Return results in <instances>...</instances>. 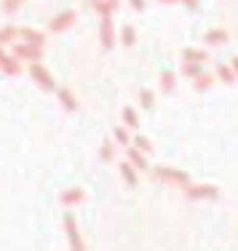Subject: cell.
<instances>
[{"instance_id":"obj_12","label":"cell","mask_w":238,"mask_h":251,"mask_svg":"<svg viewBox=\"0 0 238 251\" xmlns=\"http://www.w3.org/2000/svg\"><path fill=\"white\" fill-rule=\"evenodd\" d=\"M16 38H19V29H16L14 25L0 27V49H5V46H14Z\"/></svg>"},{"instance_id":"obj_3","label":"cell","mask_w":238,"mask_h":251,"mask_svg":"<svg viewBox=\"0 0 238 251\" xmlns=\"http://www.w3.org/2000/svg\"><path fill=\"white\" fill-rule=\"evenodd\" d=\"M75 19H78V14H75V8H67V11H62V14H56L53 19L49 22V32L51 35H59V32H64V29H70L75 25Z\"/></svg>"},{"instance_id":"obj_17","label":"cell","mask_w":238,"mask_h":251,"mask_svg":"<svg viewBox=\"0 0 238 251\" xmlns=\"http://www.w3.org/2000/svg\"><path fill=\"white\" fill-rule=\"evenodd\" d=\"M182 62L204 64V62H206V51H204V49H185V51H182Z\"/></svg>"},{"instance_id":"obj_18","label":"cell","mask_w":238,"mask_h":251,"mask_svg":"<svg viewBox=\"0 0 238 251\" xmlns=\"http://www.w3.org/2000/svg\"><path fill=\"white\" fill-rule=\"evenodd\" d=\"M91 8L97 11L99 16H112V11L118 8V3H112V0H94Z\"/></svg>"},{"instance_id":"obj_9","label":"cell","mask_w":238,"mask_h":251,"mask_svg":"<svg viewBox=\"0 0 238 251\" xmlns=\"http://www.w3.org/2000/svg\"><path fill=\"white\" fill-rule=\"evenodd\" d=\"M56 99H59V104H62L67 112H75V110H78V99H75V94L70 91L67 86H59V88H56Z\"/></svg>"},{"instance_id":"obj_1","label":"cell","mask_w":238,"mask_h":251,"mask_svg":"<svg viewBox=\"0 0 238 251\" xmlns=\"http://www.w3.org/2000/svg\"><path fill=\"white\" fill-rule=\"evenodd\" d=\"M27 73H29V77H32V83L40 88V91H56V80H53V75L49 73V67L46 64H40V62H32L27 67Z\"/></svg>"},{"instance_id":"obj_25","label":"cell","mask_w":238,"mask_h":251,"mask_svg":"<svg viewBox=\"0 0 238 251\" xmlns=\"http://www.w3.org/2000/svg\"><path fill=\"white\" fill-rule=\"evenodd\" d=\"M112 155H115V142H112V139H105L102 147H99V158H102L105 163H110Z\"/></svg>"},{"instance_id":"obj_20","label":"cell","mask_w":238,"mask_h":251,"mask_svg":"<svg viewBox=\"0 0 238 251\" xmlns=\"http://www.w3.org/2000/svg\"><path fill=\"white\" fill-rule=\"evenodd\" d=\"M204 40L212 46H222V43H228V32H225V29H209V32L204 35Z\"/></svg>"},{"instance_id":"obj_13","label":"cell","mask_w":238,"mask_h":251,"mask_svg":"<svg viewBox=\"0 0 238 251\" xmlns=\"http://www.w3.org/2000/svg\"><path fill=\"white\" fill-rule=\"evenodd\" d=\"M83 198H86V193H83L80 187H70V190H64V193L59 195V201H62L64 206H75V203H80Z\"/></svg>"},{"instance_id":"obj_15","label":"cell","mask_w":238,"mask_h":251,"mask_svg":"<svg viewBox=\"0 0 238 251\" xmlns=\"http://www.w3.org/2000/svg\"><path fill=\"white\" fill-rule=\"evenodd\" d=\"M121 118H123V126H126L129 131H136V128H139V115H136L134 107H123V110H121Z\"/></svg>"},{"instance_id":"obj_21","label":"cell","mask_w":238,"mask_h":251,"mask_svg":"<svg viewBox=\"0 0 238 251\" xmlns=\"http://www.w3.org/2000/svg\"><path fill=\"white\" fill-rule=\"evenodd\" d=\"M160 88H163L166 94H171L177 88V75L171 73V70H166V73H160Z\"/></svg>"},{"instance_id":"obj_34","label":"cell","mask_w":238,"mask_h":251,"mask_svg":"<svg viewBox=\"0 0 238 251\" xmlns=\"http://www.w3.org/2000/svg\"><path fill=\"white\" fill-rule=\"evenodd\" d=\"M112 3H118V0H112Z\"/></svg>"},{"instance_id":"obj_19","label":"cell","mask_w":238,"mask_h":251,"mask_svg":"<svg viewBox=\"0 0 238 251\" xmlns=\"http://www.w3.org/2000/svg\"><path fill=\"white\" fill-rule=\"evenodd\" d=\"M180 75H185V77H193V80H198V77L204 75V64H190V62H182Z\"/></svg>"},{"instance_id":"obj_29","label":"cell","mask_w":238,"mask_h":251,"mask_svg":"<svg viewBox=\"0 0 238 251\" xmlns=\"http://www.w3.org/2000/svg\"><path fill=\"white\" fill-rule=\"evenodd\" d=\"M134 11H145V0H129Z\"/></svg>"},{"instance_id":"obj_28","label":"cell","mask_w":238,"mask_h":251,"mask_svg":"<svg viewBox=\"0 0 238 251\" xmlns=\"http://www.w3.org/2000/svg\"><path fill=\"white\" fill-rule=\"evenodd\" d=\"M209 86H212V75H206V73L201 75L198 80H195V88H198V91H206Z\"/></svg>"},{"instance_id":"obj_33","label":"cell","mask_w":238,"mask_h":251,"mask_svg":"<svg viewBox=\"0 0 238 251\" xmlns=\"http://www.w3.org/2000/svg\"><path fill=\"white\" fill-rule=\"evenodd\" d=\"M3 59H5V53H3V49H0V62H3Z\"/></svg>"},{"instance_id":"obj_8","label":"cell","mask_w":238,"mask_h":251,"mask_svg":"<svg viewBox=\"0 0 238 251\" xmlns=\"http://www.w3.org/2000/svg\"><path fill=\"white\" fill-rule=\"evenodd\" d=\"M19 38H22V43L40 46V49H43V43H46V32H40V29H35V27H25V29H19Z\"/></svg>"},{"instance_id":"obj_27","label":"cell","mask_w":238,"mask_h":251,"mask_svg":"<svg viewBox=\"0 0 238 251\" xmlns=\"http://www.w3.org/2000/svg\"><path fill=\"white\" fill-rule=\"evenodd\" d=\"M22 3H25V0H3V14L5 16H14L16 11L22 8Z\"/></svg>"},{"instance_id":"obj_11","label":"cell","mask_w":238,"mask_h":251,"mask_svg":"<svg viewBox=\"0 0 238 251\" xmlns=\"http://www.w3.org/2000/svg\"><path fill=\"white\" fill-rule=\"evenodd\" d=\"M0 70H3L8 77H19L22 73H25V67H22V62L16 56H5L3 62H0Z\"/></svg>"},{"instance_id":"obj_24","label":"cell","mask_w":238,"mask_h":251,"mask_svg":"<svg viewBox=\"0 0 238 251\" xmlns=\"http://www.w3.org/2000/svg\"><path fill=\"white\" fill-rule=\"evenodd\" d=\"M217 77L230 86V83L236 80V73H233V67H230V64H217Z\"/></svg>"},{"instance_id":"obj_26","label":"cell","mask_w":238,"mask_h":251,"mask_svg":"<svg viewBox=\"0 0 238 251\" xmlns=\"http://www.w3.org/2000/svg\"><path fill=\"white\" fill-rule=\"evenodd\" d=\"M132 145H134L139 152H145V155H147V152H153V142L147 139V136H142V134H136V136H134Z\"/></svg>"},{"instance_id":"obj_5","label":"cell","mask_w":238,"mask_h":251,"mask_svg":"<svg viewBox=\"0 0 238 251\" xmlns=\"http://www.w3.org/2000/svg\"><path fill=\"white\" fill-rule=\"evenodd\" d=\"M219 190L214 184H187L185 187V198L187 201H209V198H217Z\"/></svg>"},{"instance_id":"obj_16","label":"cell","mask_w":238,"mask_h":251,"mask_svg":"<svg viewBox=\"0 0 238 251\" xmlns=\"http://www.w3.org/2000/svg\"><path fill=\"white\" fill-rule=\"evenodd\" d=\"M112 142L121 145V147H132V134H129L126 126H115V128H112Z\"/></svg>"},{"instance_id":"obj_23","label":"cell","mask_w":238,"mask_h":251,"mask_svg":"<svg viewBox=\"0 0 238 251\" xmlns=\"http://www.w3.org/2000/svg\"><path fill=\"white\" fill-rule=\"evenodd\" d=\"M121 43L123 46H134L136 43V29H134V25H123L121 27Z\"/></svg>"},{"instance_id":"obj_32","label":"cell","mask_w":238,"mask_h":251,"mask_svg":"<svg viewBox=\"0 0 238 251\" xmlns=\"http://www.w3.org/2000/svg\"><path fill=\"white\" fill-rule=\"evenodd\" d=\"M160 3H182V0H160Z\"/></svg>"},{"instance_id":"obj_10","label":"cell","mask_w":238,"mask_h":251,"mask_svg":"<svg viewBox=\"0 0 238 251\" xmlns=\"http://www.w3.org/2000/svg\"><path fill=\"white\" fill-rule=\"evenodd\" d=\"M126 158H129V163H132L136 171H147V169H150V166H147V155H145V152H139L134 145H132V147H126Z\"/></svg>"},{"instance_id":"obj_31","label":"cell","mask_w":238,"mask_h":251,"mask_svg":"<svg viewBox=\"0 0 238 251\" xmlns=\"http://www.w3.org/2000/svg\"><path fill=\"white\" fill-rule=\"evenodd\" d=\"M230 67H233V73H236V77H238V56H233V62H230Z\"/></svg>"},{"instance_id":"obj_4","label":"cell","mask_w":238,"mask_h":251,"mask_svg":"<svg viewBox=\"0 0 238 251\" xmlns=\"http://www.w3.org/2000/svg\"><path fill=\"white\" fill-rule=\"evenodd\" d=\"M153 176H158L160 182H174V184H190V176L185 171H177V169H169V166H156L153 169Z\"/></svg>"},{"instance_id":"obj_2","label":"cell","mask_w":238,"mask_h":251,"mask_svg":"<svg viewBox=\"0 0 238 251\" xmlns=\"http://www.w3.org/2000/svg\"><path fill=\"white\" fill-rule=\"evenodd\" d=\"M14 49V53L11 56H16L19 62H43V49L40 46H29V43H14L11 46Z\"/></svg>"},{"instance_id":"obj_6","label":"cell","mask_w":238,"mask_h":251,"mask_svg":"<svg viewBox=\"0 0 238 251\" xmlns=\"http://www.w3.org/2000/svg\"><path fill=\"white\" fill-rule=\"evenodd\" d=\"M99 43L105 51H112L115 46V25H112V16H102L99 19Z\"/></svg>"},{"instance_id":"obj_22","label":"cell","mask_w":238,"mask_h":251,"mask_svg":"<svg viewBox=\"0 0 238 251\" xmlns=\"http://www.w3.org/2000/svg\"><path fill=\"white\" fill-rule=\"evenodd\" d=\"M139 107L142 110H153V107H156V94H153L150 88H142L139 91Z\"/></svg>"},{"instance_id":"obj_30","label":"cell","mask_w":238,"mask_h":251,"mask_svg":"<svg viewBox=\"0 0 238 251\" xmlns=\"http://www.w3.org/2000/svg\"><path fill=\"white\" fill-rule=\"evenodd\" d=\"M182 3H185L190 11H195V8H198V0H182Z\"/></svg>"},{"instance_id":"obj_14","label":"cell","mask_w":238,"mask_h":251,"mask_svg":"<svg viewBox=\"0 0 238 251\" xmlns=\"http://www.w3.org/2000/svg\"><path fill=\"white\" fill-rule=\"evenodd\" d=\"M118 171H121L123 182H126L129 187H136V184H139V176H136V169H134L132 163H129V160H123V163H121V169H118Z\"/></svg>"},{"instance_id":"obj_7","label":"cell","mask_w":238,"mask_h":251,"mask_svg":"<svg viewBox=\"0 0 238 251\" xmlns=\"http://www.w3.org/2000/svg\"><path fill=\"white\" fill-rule=\"evenodd\" d=\"M64 232H67V238H70V251H83V238H80V232H78V222H75V217L73 214H64Z\"/></svg>"}]
</instances>
